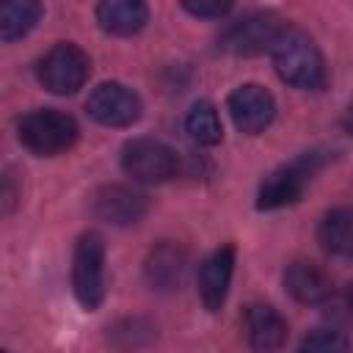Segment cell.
<instances>
[{
    "instance_id": "cell-14",
    "label": "cell",
    "mask_w": 353,
    "mask_h": 353,
    "mask_svg": "<svg viewBox=\"0 0 353 353\" xmlns=\"http://www.w3.org/2000/svg\"><path fill=\"white\" fill-rule=\"evenodd\" d=\"M284 290L306 306H317L323 301L331 298L334 284L328 279V273L323 268H317L314 262H292L284 270Z\"/></svg>"
},
{
    "instance_id": "cell-15",
    "label": "cell",
    "mask_w": 353,
    "mask_h": 353,
    "mask_svg": "<svg viewBox=\"0 0 353 353\" xmlns=\"http://www.w3.org/2000/svg\"><path fill=\"white\" fill-rule=\"evenodd\" d=\"M97 22L113 36H132L149 22V8L141 0H105L97 6Z\"/></svg>"
},
{
    "instance_id": "cell-8",
    "label": "cell",
    "mask_w": 353,
    "mask_h": 353,
    "mask_svg": "<svg viewBox=\"0 0 353 353\" xmlns=\"http://www.w3.org/2000/svg\"><path fill=\"white\" fill-rule=\"evenodd\" d=\"M85 110L105 127H130L141 119V99L121 83H102L88 94Z\"/></svg>"
},
{
    "instance_id": "cell-6",
    "label": "cell",
    "mask_w": 353,
    "mask_h": 353,
    "mask_svg": "<svg viewBox=\"0 0 353 353\" xmlns=\"http://www.w3.org/2000/svg\"><path fill=\"white\" fill-rule=\"evenodd\" d=\"M121 168L135 182L160 185V182H168L176 174L179 163H176L174 149L165 146L163 141H154V138H132L121 149Z\"/></svg>"
},
{
    "instance_id": "cell-9",
    "label": "cell",
    "mask_w": 353,
    "mask_h": 353,
    "mask_svg": "<svg viewBox=\"0 0 353 353\" xmlns=\"http://www.w3.org/2000/svg\"><path fill=\"white\" fill-rule=\"evenodd\" d=\"M226 108L232 113V121L237 124L240 132L245 135H259L270 127L273 116H276V99L268 88L256 85V83H245L240 88H234L226 99Z\"/></svg>"
},
{
    "instance_id": "cell-12",
    "label": "cell",
    "mask_w": 353,
    "mask_h": 353,
    "mask_svg": "<svg viewBox=\"0 0 353 353\" xmlns=\"http://www.w3.org/2000/svg\"><path fill=\"white\" fill-rule=\"evenodd\" d=\"M232 273H234V245H221L204 259L199 270V295L210 312H218L226 303Z\"/></svg>"
},
{
    "instance_id": "cell-19",
    "label": "cell",
    "mask_w": 353,
    "mask_h": 353,
    "mask_svg": "<svg viewBox=\"0 0 353 353\" xmlns=\"http://www.w3.org/2000/svg\"><path fill=\"white\" fill-rule=\"evenodd\" d=\"M298 353H350L347 336L334 328H317L303 336Z\"/></svg>"
},
{
    "instance_id": "cell-18",
    "label": "cell",
    "mask_w": 353,
    "mask_h": 353,
    "mask_svg": "<svg viewBox=\"0 0 353 353\" xmlns=\"http://www.w3.org/2000/svg\"><path fill=\"white\" fill-rule=\"evenodd\" d=\"M185 130L199 146H215L223 138V127H221L218 110L210 102H196L190 108V113L185 119Z\"/></svg>"
},
{
    "instance_id": "cell-1",
    "label": "cell",
    "mask_w": 353,
    "mask_h": 353,
    "mask_svg": "<svg viewBox=\"0 0 353 353\" xmlns=\"http://www.w3.org/2000/svg\"><path fill=\"white\" fill-rule=\"evenodd\" d=\"M279 77L301 91H320L325 85V61L309 33L298 28H284L270 50Z\"/></svg>"
},
{
    "instance_id": "cell-3",
    "label": "cell",
    "mask_w": 353,
    "mask_h": 353,
    "mask_svg": "<svg viewBox=\"0 0 353 353\" xmlns=\"http://www.w3.org/2000/svg\"><path fill=\"white\" fill-rule=\"evenodd\" d=\"M17 132H19L22 146L39 157H55V154L72 149V143L77 141L74 119L61 110H52V108L33 110V113L22 116L17 124Z\"/></svg>"
},
{
    "instance_id": "cell-11",
    "label": "cell",
    "mask_w": 353,
    "mask_h": 353,
    "mask_svg": "<svg viewBox=\"0 0 353 353\" xmlns=\"http://www.w3.org/2000/svg\"><path fill=\"white\" fill-rule=\"evenodd\" d=\"M243 331H245L251 350L256 353H276L284 347L290 336L287 320L268 303H251L243 312Z\"/></svg>"
},
{
    "instance_id": "cell-21",
    "label": "cell",
    "mask_w": 353,
    "mask_h": 353,
    "mask_svg": "<svg viewBox=\"0 0 353 353\" xmlns=\"http://www.w3.org/2000/svg\"><path fill=\"white\" fill-rule=\"evenodd\" d=\"M342 127H345V130L353 135V105L345 110V116H342Z\"/></svg>"
},
{
    "instance_id": "cell-2",
    "label": "cell",
    "mask_w": 353,
    "mask_h": 353,
    "mask_svg": "<svg viewBox=\"0 0 353 353\" xmlns=\"http://www.w3.org/2000/svg\"><path fill=\"white\" fill-rule=\"evenodd\" d=\"M325 152H303L298 154L295 160L279 165L276 171H270L265 176V182L259 185V193H256V207L259 210H279V207H287V204H295L303 190L309 188V182L314 179V174L325 165Z\"/></svg>"
},
{
    "instance_id": "cell-16",
    "label": "cell",
    "mask_w": 353,
    "mask_h": 353,
    "mask_svg": "<svg viewBox=\"0 0 353 353\" xmlns=\"http://www.w3.org/2000/svg\"><path fill=\"white\" fill-rule=\"evenodd\" d=\"M320 245L339 259H353V207H336L317 226Z\"/></svg>"
},
{
    "instance_id": "cell-10",
    "label": "cell",
    "mask_w": 353,
    "mask_h": 353,
    "mask_svg": "<svg viewBox=\"0 0 353 353\" xmlns=\"http://www.w3.org/2000/svg\"><path fill=\"white\" fill-rule=\"evenodd\" d=\"M149 210V201L141 190L127 185H105L91 196V212L110 226L138 223Z\"/></svg>"
},
{
    "instance_id": "cell-13",
    "label": "cell",
    "mask_w": 353,
    "mask_h": 353,
    "mask_svg": "<svg viewBox=\"0 0 353 353\" xmlns=\"http://www.w3.org/2000/svg\"><path fill=\"white\" fill-rule=\"evenodd\" d=\"M188 270V251L171 240L157 243L143 265L146 281L152 284V290H176L185 279Z\"/></svg>"
},
{
    "instance_id": "cell-7",
    "label": "cell",
    "mask_w": 353,
    "mask_h": 353,
    "mask_svg": "<svg viewBox=\"0 0 353 353\" xmlns=\"http://www.w3.org/2000/svg\"><path fill=\"white\" fill-rule=\"evenodd\" d=\"M287 25L270 14V11H256V14H248L237 22H232L223 36H221V50L223 52H232V55H262V52H270L276 39L281 36Z\"/></svg>"
},
{
    "instance_id": "cell-20",
    "label": "cell",
    "mask_w": 353,
    "mask_h": 353,
    "mask_svg": "<svg viewBox=\"0 0 353 353\" xmlns=\"http://www.w3.org/2000/svg\"><path fill=\"white\" fill-rule=\"evenodd\" d=\"M182 8L193 17H204V19H221L232 11V3H182Z\"/></svg>"
},
{
    "instance_id": "cell-5",
    "label": "cell",
    "mask_w": 353,
    "mask_h": 353,
    "mask_svg": "<svg viewBox=\"0 0 353 353\" xmlns=\"http://www.w3.org/2000/svg\"><path fill=\"white\" fill-rule=\"evenodd\" d=\"M72 290L85 312L105 301V243L97 232L80 234L72 256Z\"/></svg>"
},
{
    "instance_id": "cell-23",
    "label": "cell",
    "mask_w": 353,
    "mask_h": 353,
    "mask_svg": "<svg viewBox=\"0 0 353 353\" xmlns=\"http://www.w3.org/2000/svg\"><path fill=\"white\" fill-rule=\"evenodd\" d=\"M3 353H8V350H3Z\"/></svg>"
},
{
    "instance_id": "cell-4",
    "label": "cell",
    "mask_w": 353,
    "mask_h": 353,
    "mask_svg": "<svg viewBox=\"0 0 353 353\" xmlns=\"http://www.w3.org/2000/svg\"><path fill=\"white\" fill-rule=\"evenodd\" d=\"M91 74V61L88 55L72 44V41H58L52 44L36 63V77L39 83L50 91V94H58V97H66V94H74L85 85Z\"/></svg>"
},
{
    "instance_id": "cell-17",
    "label": "cell",
    "mask_w": 353,
    "mask_h": 353,
    "mask_svg": "<svg viewBox=\"0 0 353 353\" xmlns=\"http://www.w3.org/2000/svg\"><path fill=\"white\" fill-rule=\"evenodd\" d=\"M41 17V6L33 0H11L3 3L0 8V39L3 41H17L22 39Z\"/></svg>"
},
{
    "instance_id": "cell-22",
    "label": "cell",
    "mask_w": 353,
    "mask_h": 353,
    "mask_svg": "<svg viewBox=\"0 0 353 353\" xmlns=\"http://www.w3.org/2000/svg\"><path fill=\"white\" fill-rule=\"evenodd\" d=\"M347 303H350V309H353V281H350V287H347Z\"/></svg>"
}]
</instances>
